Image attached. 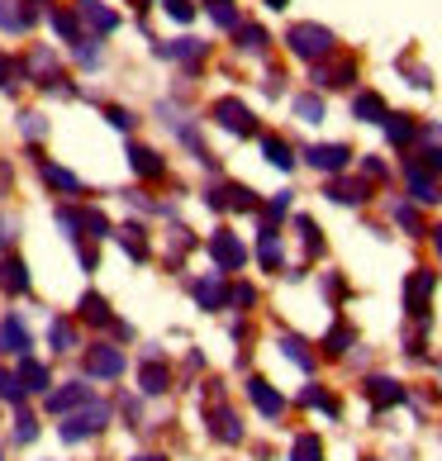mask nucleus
Listing matches in <instances>:
<instances>
[{"label": "nucleus", "mask_w": 442, "mask_h": 461, "mask_svg": "<svg viewBox=\"0 0 442 461\" xmlns=\"http://www.w3.org/2000/svg\"><path fill=\"white\" fill-rule=\"evenodd\" d=\"M285 43H291V53L304 58V62H324L333 53V33L324 24H291V33H285Z\"/></svg>", "instance_id": "1"}, {"label": "nucleus", "mask_w": 442, "mask_h": 461, "mask_svg": "<svg viewBox=\"0 0 442 461\" xmlns=\"http://www.w3.org/2000/svg\"><path fill=\"white\" fill-rule=\"evenodd\" d=\"M110 423V404H81V409H72V414L62 419V442H86V438H95L100 429Z\"/></svg>", "instance_id": "2"}, {"label": "nucleus", "mask_w": 442, "mask_h": 461, "mask_svg": "<svg viewBox=\"0 0 442 461\" xmlns=\"http://www.w3.org/2000/svg\"><path fill=\"white\" fill-rule=\"evenodd\" d=\"M139 390L143 395H167L172 390V366H167V357H162V348L158 343H148L143 348V371H139Z\"/></svg>", "instance_id": "3"}, {"label": "nucleus", "mask_w": 442, "mask_h": 461, "mask_svg": "<svg viewBox=\"0 0 442 461\" xmlns=\"http://www.w3.org/2000/svg\"><path fill=\"white\" fill-rule=\"evenodd\" d=\"M124 352H119L114 343H91L86 348V375H95V381H119L124 375Z\"/></svg>", "instance_id": "4"}, {"label": "nucleus", "mask_w": 442, "mask_h": 461, "mask_svg": "<svg viewBox=\"0 0 442 461\" xmlns=\"http://www.w3.org/2000/svg\"><path fill=\"white\" fill-rule=\"evenodd\" d=\"M210 258L219 262V271H243V262H248V248L238 243V233L219 229V233L210 238Z\"/></svg>", "instance_id": "5"}, {"label": "nucleus", "mask_w": 442, "mask_h": 461, "mask_svg": "<svg viewBox=\"0 0 442 461\" xmlns=\"http://www.w3.org/2000/svg\"><path fill=\"white\" fill-rule=\"evenodd\" d=\"M428 300H433V271H414L410 281H404V310L410 319H428Z\"/></svg>", "instance_id": "6"}, {"label": "nucleus", "mask_w": 442, "mask_h": 461, "mask_svg": "<svg viewBox=\"0 0 442 461\" xmlns=\"http://www.w3.org/2000/svg\"><path fill=\"white\" fill-rule=\"evenodd\" d=\"M210 433L219 442H229V447H233V442H243V423H238V414H233L229 404H219L214 390H210Z\"/></svg>", "instance_id": "7"}, {"label": "nucleus", "mask_w": 442, "mask_h": 461, "mask_svg": "<svg viewBox=\"0 0 442 461\" xmlns=\"http://www.w3.org/2000/svg\"><path fill=\"white\" fill-rule=\"evenodd\" d=\"M304 162L333 176V172H343V167L352 162V148L347 143H314V148H304Z\"/></svg>", "instance_id": "8"}, {"label": "nucleus", "mask_w": 442, "mask_h": 461, "mask_svg": "<svg viewBox=\"0 0 442 461\" xmlns=\"http://www.w3.org/2000/svg\"><path fill=\"white\" fill-rule=\"evenodd\" d=\"M214 119H219V124H224L229 133H238V139H248V133L257 129V124H252V110L243 105V100H219V105H214Z\"/></svg>", "instance_id": "9"}, {"label": "nucleus", "mask_w": 442, "mask_h": 461, "mask_svg": "<svg viewBox=\"0 0 442 461\" xmlns=\"http://www.w3.org/2000/svg\"><path fill=\"white\" fill-rule=\"evenodd\" d=\"M29 329H24V319L20 314H5L0 319V352L5 357H29Z\"/></svg>", "instance_id": "10"}, {"label": "nucleus", "mask_w": 442, "mask_h": 461, "mask_svg": "<svg viewBox=\"0 0 442 461\" xmlns=\"http://www.w3.org/2000/svg\"><path fill=\"white\" fill-rule=\"evenodd\" d=\"M210 204H214V210H243V214L248 210H262V200L252 195L248 185H233V181L219 185V191H210Z\"/></svg>", "instance_id": "11"}, {"label": "nucleus", "mask_w": 442, "mask_h": 461, "mask_svg": "<svg viewBox=\"0 0 442 461\" xmlns=\"http://www.w3.org/2000/svg\"><path fill=\"white\" fill-rule=\"evenodd\" d=\"M91 404V385L86 381H67L62 390H53L48 395V414H72V409Z\"/></svg>", "instance_id": "12"}, {"label": "nucleus", "mask_w": 442, "mask_h": 461, "mask_svg": "<svg viewBox=\"0 0 442 461\" xmlns=\"http://www.w3.org/2000/svg\"><path fill=\"white\" fill-rule=\"evenodd\" d=\"M33 167H39V172H43V181L53 185V191H62V195H81V191H86V185H81V176H77V172H67V167L48 162V158H39V152H33Z\"/></svg>", "instance_id": "13"}, {"label": "nucleus", "mask_w": 442, "mask_h": 461, "mask_svg": "<svg viewBox=\"0 0 442 461\" xmlns=\"http://www.w3.org/2000/svg\"><path fill=\"white\" fill-rule=\"evenodd\" d=\"M248 400L257 404L266 419H281V414H285V400H281V390L271 385V381H262V375H252V381H248Z\"/></svg>", "instance_id": "14"}, {"label": "nucleus", "mask_w": 442, "mask_h": 461, "mask_svg": "<svg viewBox=\"0 0 442 461\" xmlns=\"http://www.w3.org/2000/svg\"><path fill=\"white\" fill-rule=\"evenodd\" d=\"M191 290H195L200 310H224V304H229V285H224V271H214V276H200V281H191Z\"/></svg>", "instance_id": "15"}, {"label": "nucleus", "mask_w": 442, "mask_h": 461, "mask_svg": "<svg viewBox=\"0 0 442 461\" xmlns=\"http://www.w3.org/2000/svg\"><path fill=\"white\" fill-rule=\"evenodd\" d=\"M366 400L376 409H390V404H404L410 395H404V385L390 381V375H371V381H366Z\"/></svg>", "instance_id": "16"}, {"label": "nucleus", "mask_w": 442, "mask_h": 461, "mask_svg": "<svg viewBox=\"0 0 442 461\" xmlns=\"http://www.w3.org/2000/svg\"><path fill=\"white\" fill-rule=\"evenodd\" d=\"M129 167H133L139 176H148V181L167 176V162H162V152H158V148H143V143H133V148H129Z\"/></svg>", "instance_id": "17"}, {"label": "nucleus", "mask_w": 442, "mask_h": 461, "mask_svg": "<svg viewBox=\"0 0 442 461\" xmlns=\"http://www.w3.org/2000/svg\"><path fill=\"white\" fill-rule=\"evenodd\" d=\"M0 290H10V295H24V290H29V267H24V258H14V252H5V258H0Z\"/></svg>", "instance_id": "18"}, {"label": "nucleus", "mask_w": 442, "mask_h": 461, "mask_svg": "<svg viewBox=\"0 0 442 461\" xmlns=\"http://www.w3.org/2000/svg\"><path fill=\"white\" fill-rule=\"evenodd\" d=\"M81 323H91V329H110V323H114L110 300L95 295V290H86V295H81Z\"/></svg>", "instance_id": "19"}, {"label": "nucleus", "mask_w": 442, "mask_h": 461, "mask_svg": "<svg viewBox=\"0 0 442 461\" xmlns=\"http://www.w3.org/2000/svg\"><path fill=\"white\" fill-rule=\"evenodd\" d=\"M77 10H81V20L91 24V33H114L119 29V14L105 10L100 0H77Z\"/></svg>", "instance_id": "20"}, {"label": "nucleus", "mask_w": 442, "mask_h": 461, "mask_svg": "<svg viewBox=\"0 0 442 461\" xmlns=\"http://www.w3.org/2000/svg\"><path fill=\"white\" fill-rule=\"evenodd\" d=\"M352 114L362 119V124H385V114H390V110H385V100H381L376 91H362V95L352 100Z\"/></svg>", "instance_id": "21"}, {"label": "nucleus", "mask_w": 442, "mask_h": 461, "mask_svg": "<svg viewBox=\"0 0 442 461\" xmlns=\"http://www.w3.org/2000/svg\"><path fill=\"white\" fill-rule=\"evenodd\" d=\"M257 262L266 267V271H276L285 258H281V233L271 229V224H262V233H257Z\"/></svg>", "instance_id": "22"}, {"label": "nucleus", "mask_w": 442, "mask_h": 461, "mask_svg": "<svg viewBox=\"0 0 442 461\" xmlns=\"http://www.w3.org/2000/svg\"><path fill=\"white\" fill-rule=\"evenodd\" d=\"M114 238H119V248H124L133 262H148V233H143L139 224H124V229H119Z\"/></svg>", "instance_id": "23"}, {"label": "nucleus", "mask_w": 442, "mask_h": 461, "mask_svg": "<svg viewBox=\"0 0 442 461\" xmlns=\"http://www.w3.org/2000/svg\"><path fill=\"white\" fill-rule=\"evenodd\" d=\"M333 204H362L366 200V181H329V191H324Z\"/></svg>", "instance_id": "24"}, {"label": "nucleus", "mask_w": 442, "mask_h": 461, "mask_svg": "<svg viewBox=\"0 0 442 461\" xmlns=\"http://www.w3.org/2000/svg\"><path fill=\"white\" fill-rule=\"evenodd\" d=\"M410 195H414L419 204H433V200H442V195H437V185H433V176L423 172V167H414V162H410Z\"/></svg>", "instance_id": "25"}, {"label": "nucleus", "mask_w": 442, "mask_h": 461, "mask_svg": "<svg viewBox=\"0 0 442 461\" xmlns=\"http://www.w3.org/2000/svg\"><path fill=\"white\" fill-rule=\"evenodd\" d=\"M385 133H390V143H414L419 139V124H414V119L410 114H385Z\"/></svg>", "instance_id": "26"}, {"label": "nucleus", "mask_w": 442, "mask_h": 461, "mask_svg": "<svg viewBox=\"0 0 442 461\" xmlns=\"http://www.w3.org/2000/svg\"><path fill=\"white\" fill-rule=\"evenodd\" d=\"M262 152H266V162H271V167H281V172H291V167H295L291 143L276 139V133H266V139H262Z\"/></svg>", "instance_id": "27"}, {"label": "nucleus", "mask_w": 442, "mask_h": 461, "mask_svg": "<svg viewBox=\"0 0 442 461\" xmlns=\"http://www.w3.org/2000/svg\"><path fill=\"white\" fill-rule=\"evenodd\" d=\"M20 385H24V395H29V390H33V395L48 390V366L33 362V357H24V362H20Z\"/></svg>", "instance_id": "28"}, {"label": "nucleus", "mask_w": 442, "mask_h": 461, "mask_svg": "<svg viewBox=\"0 0 442 461\" xmlns=\"http://www.w3.org/2000/svg\"><path fill=\"white\" fill-rule=\"evenodd\" d=\"M48 343H53V352H72V348H77V323H72V319H53Z\"/></svg>", "instance_id": "29"}, {"label": "nucleus", "mask_w": 442, "mask_h": 461, "mask_svg": "<svg viewBox=\"0 0 442 461\" xmlns=\"http://www.w3.org/2000/svg\"><path fill=\"white\" fill-rule=\"evenodd\" d=\"M281 352L291 357L300 371H314V352H310V343H304V338H291V333H285V338H281Z\"/></svg>", "instance_id": "30"}, {"label": "nucleus", "mask_w": 442, "mask_h": 461, "mask_svg": "<svg viewBox=\"0 0 442 461\" xmlns=\"http://www.w3.org/2000/svg\"><path fill=\"white\" fill-rule=\"evenodd\" d=\"M167 58H176V62H191V67H200V58H205V43L200 39H181V43H172V48H162Z\"/></svg>", "instance_id": "31"}, {"label": "nucleus", "mask_w": 442, "mask_h": 461, "mask_svg": "<svg viewBox=\"0 0 442 461\" xmlns=\"http://www.w3.org/2000/svg\"><path fill=\"white\" fill-rule=\"evenodd\" d=\"M0 29H5V33H24L29 29V14L14 5V0H0Z\"/></svg>", "instance_id": "32"}, {"label": "nucleus", "mask_w": 442, "mask_h": 461, "mask_svg": "<svg viewBox=\"0 0 442 461\" xmlns=\"http://www.w3.org/2000/svg\"><path fill=\"white\" fill-rule=\"evenodd\" d=\"M291 461H324V442H319L314 433H300L295 447H291Z\"/></svg>", "instance_id": "33"}, {"label": "nucleus", "mask_w": 442, "mask_h": 461, "mask_svg": "<svg viewBox=\"0 0 442 461\" xmlns=\"http://www.w3.org/2000/svg\"><path fill=\"white\" fill-rule=\"evenodd\" d=\"M195 238L191 229H172V238H167V267H181V252H191Z\"/></svg>", "instance_id": "34"}, {"label": "nucleus", "mask_w": 442, "mask_h": 461, "mask_svg": "<svg viewBox=\"0 0 442 461\" xmlns=\"http://www.w3.org/2000/svg\"><path fill=\"white\" fill-rule=\"evenodd\" d=\"M300 404H314V409H324L329 419H338V414H343V404H338V400L329 395V390H319V385H310V390H304V395H300Z\"/></svg>", "instance_id": "35"}, {"label": "nucleus", "mask_w": 442, "mask_h": 461, "mask_svg": "<svg viewBox=\"0 0 442 461\" xmlns=\"http://www.w3.org/2000/svg\"><path fill=\"white\" fill-rule=\"evenodd\" d=\"M81 233H91V238H110L114 229H110V219H105V210H81Z\"/></svg>", "instance_id": "36"}, {"label": "nucleus", "mask_w": 442, "mask_h": 461, "mask_svg": "<svg viewBox=\"0 0 442 461\" xmlns=\"http://www.w3.org/2000/svg\"><path fill=\"white\" fill-rule=\"evenodd\" d=\"M314 81H319V86H347V81H352V62L319 67V72H314Z\"/></svg>", "instance_id": "37"}, {"label": "nucleus", "mask_w": 442, "mask_h": 461, "mask_svg": "<svg viewBox=\"0 0 442 461\" xmlns=\"http://www.w3.org/2000/svg\"><path fill=\"white\" fill-rule=\"evenodd\" d=\"M352 348V329H347V323H338V329H329V338H324V352L329 357H343Z\"/></svg>", "instance_id": "38"}, {"label": "nucleus", "mask_w": 442, "mask_h": 461, "mask_svg": "<svg viewBox=\"0 0 442 461\" xmlns=\"http://www.w3.org/2000/svg\"><path fill=\"white\" fill-rule=\"evenodd\" d=\"M295 114L304 119V124H319V119H324V100L319 95H295Z\"/></svg>", "instance_id": "39"}, {"label": "nucleus", "mask_w": 442, "mask_h": 461, "mask_svg": "<svg viewBox=\"0 0 442 461\" xmlns=\"http://www.w3.org/2000/svg\"><path fill=\"white\" fill-rule=\"evenodd\" d=\"M238 43H243L248 53H262V48H266V29H257V24H238Z\"/></svg>", "instance_id": "40"}, {"label": "nucleus", "mask_w": 442, "mask_h": 461, "mask_svg": "<svg viewBox=\"0 0 442 461\" xmlns=\"http://www.w3.org/2000/svg\"><path fill=\"white\" fill-rule=\"evenodd\" d=\"M0 400H10V404H24V385H20V375H10L5 366H0Z\"/></svg>", "instance_id": "41"}, {"label": "nucleus", "mask_w": 442, "mask_h": 461, "mask_svg": "<svg viewBox=\"0 0 442 461\" xmlns=\"http://www.w3.org/2000/svg\"><path fill=\"white\" fill-rule=\"evenodd\" d=\"M395 224L404 229V233H423V219H419V210H414V204H395Z\"/></svg>", "instance_id": "42"}, {"label": "nucleus", "mask_w": 442, "mask_h": 461, "mask_svg": "<svg viewBox=\"0 0 442 461\" xmlns=\"http://www.w3.org/2000/svg\"><path fill=\"white\" fill-rule=\"evenodd\" d=\"M58 229L72 238V243H81V210H67V204H62V210H58Z\"/></svg>", "instance_id": "43"}, {"label": "nucleus", "mask_w": 442, "mask_h": 461, "mask_svg": "<svg viewBox=\"0 0 442 461\" xmlns=\"http://www.w3.org/2000/svg\"><path fill=\"white\" fill-rule=\"evenodd\" d=\"M295 229H300V238H304V248H310V252H324V238H319V224H314V219H295Z\"/></svg>", "instance_id": "44"}, {"label": "nucleus", "mask_w": 442, "mask_h": 461, "mask_svg": "<svg viewBox=\"0 0 442 461\" xmlns=\"http://www.w3.org/2000/svg\"><path fill=\"white\" fill-rule=\"evenodd\" d=\"M53 24H58V33H62L67 43H81V24H77V14L58 10V14H53Z\"/></svg>", "instance_id": "45"}, {"label": "nucleus", "mask_w": 442, "mask_h": 461, "mask_svg": "<svg viewBox=\"0 0 442 461\" xmlns=\"http://www.w3.org/2000/svg\"><path fill=\"white\" fill-rule=\"evenodd\" d=\"M285 210H291V191H281V195H271V204H266V224H271V229H276V219H281Z\"/></svg>", "instance_id": "46"}, {"label": "nucleus", "mask_w": 442, "mask_h": 461, "mask_svg": "<svg viewBox=\"0 0 442 461\" xmlns=\"http://www.w3.org/2000/svg\"><path fill=\"white\" fill-rule=\"evenodd\" d=\"M167 14H172L176 24H191V14H195V0H167Z\"/></svg>", "instance_id": "47"}, {"label": "nucleus", "mask_w": 442, "mask_h": 461, "mask_svg": "<svg viewBox=\"0 0 442 461\" xmlns=\"http://www.w3.org/2000/svg\"><path fill=\"white\" fill-rule=\"evenodd\" d=\"M39 438V423H33V414H20L14 419V442H33Z\"/></svg>", "instance_id": "48"}, {"label": "nucleus", "mask_w": 442, "mask_h": 461, "mask_svg": "<svg viewBox=\"0 0 442 461\" xmlns=\"http://www.w3.org/2000/svg\"><path fill=\"white\" fill-rule=\"evenodd\" d=\"M229 304H238V310H252V304H257V290H252V285H233V290H229Z\"/></svg>", "instance_id": "49"}, {"label": "nucleus", "mask_w": 442, "mask_h": 461, "mask_svg": "<svg viewBox=\"0 0 442 461\" xmlns=\"http://www.w3.org/2000/svg\"><path fill=\"white\" fill-rule=\"evenodd\" d=\"M410 162H414V167H423V172L433 176V172H442V148H428L423 158H410Z\"/></svg>", "instance_id": "50"}, {"label": "nucleus", "mask_w": 442, "mask_h": 461, "mask_svg": "<svg viewBox=\"0 0 442 461\" xmlns=\"http://www.w3.org/2000/svg\"><path fill=\"white\" fill-rule=\"evenodd\" d=\"M0 86H5V91L20 86V72H14V62H10V58H0Z\"/></svg>", "instance_id": "51"}, {"label": "nucleus", "mask_w": 442, "mask_h": 461, "mask_svg": "<svg viewBox=\"0 0 442 461\" xmlns=\"http://www.w3.org/2000/svg\"><path fill=\"white\" fill-rule=\"evenodd\" d=\"M24 133H29V139H43V133H48L43 114H24Z\"/></svg>", "instance_id": "52"}, {"label": "nucleus", "mask_w": 442, "mask_h": 461, "mask_svg": "<svg viewBox=\"0 0 442 461\" xmlns=\"http://www.w3.org/2000/svg\"><path fill=\"white\" fill-rule=\"evenodd\" d=\"M105 119H110L114 129H124V133L133 129V114H129V110H105Z\"/></svg>", "instance_id": "53"}, {"label": "nucleus", "mask_w": 442, "mask_h": 461, "mask_svg": "<svg viewBox=\"0 0 442 461\" xmlns=\"http://www.w3.org/2000/svg\"><path fill=\"white\" fill-rule=\"evenodd\" d=\"M124 419H129V429H139V400H124Z\"/></svg>", "instance_id": "54"}, {"label": "nucleus", "mask_w": 442, "mask_h": 461, "mask_svg": "<svg viewBox=\"0 0 442 461\" xmlns=\"http://www.w3.org/2000/svg\"><path fill=\"white\" fill-rule=\"evenodd\" d=\"M366 176H371V181H381V176H385V162H376V158H366Z\"/></svg>", "instance_id": "55"}, {"label": "nucleus", "mask_w": 442, "mask_h": 461, "mask_svg": "<svg viewBox=\"0 0 442 461\" xmlns=\"http://www.w3.org/2000/svg\"><path fill=\"white\" fill-rule=\"evenodd\" d=\"M81 267H86V271H95V267H100V258H95V248H81Z\"/></svg>", "instance_id": "56"}, {"label": "nucleus", "mask_w": 442, "mask_h": 461, "mask_svg": "<svg viewBox=\"0 0 442 461\" xmlns=\"http://www.w3.org/2000/svg\"><path fill=\"white\" fill-rule=\"evenodd\" d=\"M133 461H167L162 452H143V456H133Z\"/></svg>", "instance_id": "57"}, {"label": "nucleus", "mask_w": 442, "mask_h": 461, "mask_svg": "<svg viewBox=\"0 0 442 461\" xmlns=\"http://www.w3.org/2000/svg\"><path fill=\"white\" fill-rule=\"evenodd\" d=\"M266 5H271V10H285V5H291V0H266Z\"/></svg>", "instance_id": "58"}, {"label": "nucleus", "mask_w": 442, "mask_h": 461, "mask_svg": "<svg viewBox=\"0 0 442 461\" xmlns=\"http://www.w3.org/2000/svg\"><path fill=\"white\" fill-rule=\"evenodd\" d=\"M433 243H437V258H442V229H433Z\"/></svg>", "instance_id": "59"}, {"label": "nucleus", "mask_w": 442, "mask_h": 461, "mask_svg": "<svg viewBox=\"0 0 442 461\" xmlns=\"http://www.w3.org/2000/svg\"><path fill=\"white\" fill-rule=\"evenodd\" d=\"M210 5H214V10H219V5H229V0H210Z\"/></svg>", "instance_id": "60"}, {"label": "nucleus", "mask_w": 442, "mask_h": 461, "mask_svg": "<svg viewBox=\"0 0 442 461\" xmlns=\"http://www.w3.org/2000/svg\"><path fill=\"white\" fill-rule=\"evenodd\" d=\"M0 461H5V447H0Z\"/></svg>", "instance_id": "61"}, {"label": "nucleus", "mask_w": 442, "mask_h": 461, "mask_svg": "<svg viewBox=\"0 0 442 461\" xmlns=\"http://www.w3.org/2000/svg\"><path fill=\"white\" fill-rule=\"evenodd\" d=\"M366 461H376V456H366Z\"/></svg>", "instance_id": "62"}, {"label": "nucleus", "mask_w": 442, "mask_h": 461, "mask_svg": "<svg viewBox=\"0 0 442 461\" xmlns=\"http://www.w3.org/2000/svg\"><path fill=\"white\" fill-rule=\"evenodd\" d=\"M143 5H148V0H143Z\"/></svg>", "instance_id": "63"}]
</instances>
